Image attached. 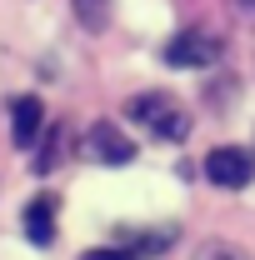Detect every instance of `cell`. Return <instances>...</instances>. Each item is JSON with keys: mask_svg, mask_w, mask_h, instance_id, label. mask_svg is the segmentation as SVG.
I'll return each instance as SVG.
<instances>
[{"mask_svg": "<svg viewBox=\"0 0 255 260\" xmlns=\"http://www.w3.org/2000/svg\"><path fill=\"white\" fill-rule=\"evenodd\" d=\"M125 115L130 120H145V130L155 140H185L190 135L185 105H175L170 95H135V100H125Z\"/></svg>", "mask_w": 255, "mask_h": 260, "instance_id": "obj_1", "label": "cell"}, {"mask_svg": "<svg viewBox=\"0 0 255 260\" xmlns=\"http://www.w3.org/2000/svg\"><path fill=\"white\" fill-rule=\"evenodd\" d=\"M250 175H255V155L240 150V145H215L205 155V180L220 185V190H245Z\"/></svg>", "mask_w": 255, "mask_h": 260, "instance_id": "obj_2", "label": "cell"}, {"mask_svg": "<svg viewBox=\"0 0 255 260\" xmlns=\"http://www.w3.org/2000/svg\"><path fill=\"white\" fill-rule=\"evenodd\" d=\"M215 55H220V40L205 35V30H180L165 50H160V60L175 65V70H200V65H210Z\"/></svg>", "mask_w": 255, "mask_h": 260, "instance_id": "obj_3", "label": "cell"}, {"mask_svg": "<svg viewBox=\"0 0 255 260\" xmlns=\"http://www.w3.org/2000/svg\"><path fill=\"white\" fill-rule=\"evenodd\" d=\"M85 145H90V155H95L100 165H130V160H135V145L120 135L115 120H95L90 135H85Z\"/></svg>", "mask_w": 255, "mask_h": 260, "instance_id": "obj_4", "label": "cell"}, {"mask_svg": "<svg viewBox=\"0 0 255 260\" xmlns=\"http://www.w3.org/2000/svg\"><path fill=\"white\" fill-rule=\"evenodd\" d=\"M40 130H45V105L35 95H15L10 100V140L25 150V145H35Z\"/></svg>", "mask_w": 255, "mask_h": 260, "instance_id": "obj_5", "label": "cell"}, {"mask_svg": "<svg viewBox=\"0 0 255 260\" xmlns=\"http://www.w3.org/2000/svg\"><path fill=\"white\" fill-rule=\"evenodd\" d=\"M25 235H30V245L55 240V195H35L25 205Z\"/></svg>", "mask_w": 255, "mask_h": 260, "instance_id": "obj_6", "label": "cell"}, {"mask_svg": "<svg viewBox=\"0 0 255 260\" xmlns=\"http://www.w3.org/2000/svg\"><path fill=\"white\" fill-rule=\"evenodd\" d=\"M120 240H125L120 250H130V255L140 260V255H160L175 235H170V230H140V235H120Z\"/></svg>", "mask_w": 255, "mask_h": 260, "instance_id": "obj_7", "label": "cell"}, {"mask_svg": "<svg viewBox=\"0 0 255 260\" xmlns=\"http://www.w3.org/2000/svg\"><path fill=\"white\" fill-rule=\"evenodd\" d=\"M190 260H255V255H250V250H240L235 240H225V235H210V240L195 245Z\"/></svg>", "mask_w": 255, "mask_h": 260, "instance_id": "obj_8", "label": "cell"}, {"mask_svg": "<svg viewBox=\"0 0 255 260\" xmlns=\"http://www.w3.org/2000/svg\"><path fill=\"white\" fill-rule=\"evenodd\" d=\"M70 5H75V20L85 30H105L110 25V0H70Z\"/></svg>", "mask_w": 255, "mask_h": 260, "instance_id": "obj_9", "label": "cell"}, {"mask_svg": "<svg viewBox=\"0 0 255 260\" xmlns=\"http://www.w3.org/2000/svg\"><path fill=\"white\" fill-rule=\"evenodd\" d=\"M80 260H135L130 250H120V245H95V250H85Z\"/></svg>", "mask_w": 255, "mask_h": 260, "instance_id": "obj_10", "label": "cell"}]
</instances>
